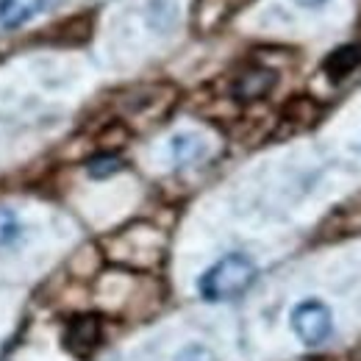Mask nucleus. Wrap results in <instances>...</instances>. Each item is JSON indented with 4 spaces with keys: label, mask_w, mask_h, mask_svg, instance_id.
Masks as SVG:
<instances>
[{
    "label": "nucleus",
    "mask_w": 361,
    "mask_h": 361,
    "mask_svg": "<svg viewBox=\"0 0 361 361\" xmlns=\"http://www.w3.org/2000/svg\"><path fill=\"white\" fill-rule=\"evenodd\" d=\"M47 0H0V28L17 31L28 23H34Z\"/></svg>",
    "instance_id": "nucleus-5"
},
{
    "label": "nucleus",
    "mask_w": 361,
    "mask_h": 361,
    "mask_svg": "<svg viewBox=\"0 0 361 361\" xmlns=\"http://www.w3.org/2000/svg\"><path fill=\"white\" fill-rule=\"evenodd\" d=\"M173 361H220V356L203 342H189L173 356Z\"/></svg>",
    "instance_id": "nucleus-10"
},
{
    "label": "nucleus",
    "mask_w": 361,
    "mask_h": 361,
    "mask_svg": "<svg viewBox=\"0 0 361 361\" xmlns=\"http://www.w3.org/2000/svg\"><path fill=\"white\" fill-rule=\"evenodd\" d=\"M170 153L178 164H195L209 153V145H206L203 136L183 131V134H176L170 139Z\"/></svg>",
    "instance_id": "nucleus-7"
},
{
    "label": "nucleus",
    "mask_w": 361,
    "mask_h": 361,
    "mask_svg": "<svg viewBox=\"0 0 361 361\" xmlns=\"http://www.w3.org/2000/svg\"><path fill=\"white\" fill-rule=\"evenodd\" d=\"M278 84V75L267 70V67H247L242 70L233 84H231V94L242 103H250V100H259V97H267Z\"/></svg>",
    "instance_id": "nucleus-4"
},
{
    "label": "nucleus",
    "mask_w": 361,
    "mask_h": 361,
    "mask_svg": "<svg viewBox=\"0 0 361 361\" xmlns=\"http://www.w3.org/2000/svg\"><path fill=\"white\" fill-rule=\"evenodd\" d=\"M25 239V223L11 206H0V250H14Z\"/></svg>",
    "instance_id": "nucleus-8"
},
{
    "label": "nucleus",
    "mask_w": 361,
    "mask_h": 361,
    "mask_svg": "<svg viewBox=\"0 0 361 361\" xmlns=\"http://www.w3.org/2000/svg\"><path fill=\"white\" fill-rule=\"evenodd\" d=\"M300 8H322L325 3H331V0H295Z\"/></svg>",
    "instance_id": "nucleus-11"
},
{
    "label": "nucleus",
    "mask_w": 361,
    "mask_h": 361,
    "mask_svg": "<svg viewBox=\"0 0 361 361\" xmlns=\"http://www.w3.org/2000/svg\"><path fill=\"white\" fill-rule=\"evenodd\" d=\"M289 328L300 345L319 348L334 336V312L319 298H306L289 312Z\"/></svg>",
    "instance_id": "nucleus-2"
},
{
    "label": "nucleus",
    "mask_w": 361,
    "mask_h": 361,
    "mask_svg": "<svg viewBox=\"0 0 361 361\" xmlns=\"http://www.w3.org/2000/svg\"><path fill=\"white\" fill-rule=\"evenodd\" d=\"M103 336V325L94 314L75 317L67 328H64V348L73 356H90L92 350L100 345Z\"/></svg>",
    "instance_id": "nucleus-3"
},
{
    "label": "nucleus",
    "mask_w": 361,
    "mask_h": 361,
    "mask_svg": "<svg viewBox=\"0 0 361 361\" xmlns=\"http://www.w3.org/2000/svg\"><path fill=\"white\" fill-rule=\"evenodd\" d=\"M325 75L334 84H342L345 78H350L356 70H361V47L359 45H342L331 50V56L322 61Z\"/></svg>",
    "instance_id": "nucleus-6"
},
{
    "label": "nucleus",
    "mask_w": 361,
    "mask_h": 361,
    "mask_svg": "<svg viewBox=\"0 0 361 361\" xmlns=\"http://www.w3.org/2000/svg\"><path fill=\"white\" fill-rule=\"evenodd\" d=\"M120 167H123V161H120V156H114V153H100V156L90 159V164H87V170H90L92 178L114 176Z\"/></svg>",
    "instance_id": "nucleus-9"
},
{
    "label": "nucleus",
    "mask_w": 361,
    "mask_h": 361,
    "mask_svg": "<svg viewBox=\"0 0 361 361\" xmlns=\"http://www.w3.org/2000/svg\"><path fill=\"white\" fill-rule=\"evenodd\" d=\"M256 278H259V264L247 253L236 250L214 262L197 278V292L209 303H226L233 298H242L256 283Z\"/></svg>",
    "instance_id": "nucleus-1"
}]
</instances>
